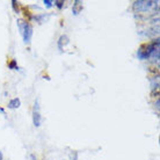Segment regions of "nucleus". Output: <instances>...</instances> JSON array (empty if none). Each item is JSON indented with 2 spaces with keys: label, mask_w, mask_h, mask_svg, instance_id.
Returning <instances> with one entry per match:
<instances>
[{
  "label": "nucleus",
  "mask_w": 160,
  "mask_h": 160,
  "mask_svg": "<svg viewBox=\"0 0 160 160\" xmlns=\"http://www.w3.org/2000/svg\"><path fill=\"white\" fill-rule=\"evenodd\" d=\"M0 160H4V156H2V153L0 151Z\"/></svg>",
  "instance_id": "nucleus-16"
},
{
  "label": "nucleus",
  "mask_w": 160,
  "mask_h": 160,
  "mask_svg": "<svg viewBox=\"0 0 160 160\" xmlns=\"http://www.w3.org/2000/svg\"><path fill=\"white\" fill-rule=\"evenodd\" d=\"M32 123L34 127L38 128L42 123V115H41V106H40V100L37 99L35 100L34 103V108H32Z\"/></svg>",
  "instance_id": "nucleus-4"
},
{
  "label": "nucleus",
  "mask_w": 160,
  "mask_h": 160,
  "mask_svg": "<svg viewBox=\"0 0 160 160\" xmlns=\"http://www.w3.org/2000/svg\"><path fill=\"white\" fill-rule=\"evenodd\" d=\"M21 106V100L19 98H14L8 101V108L9 109H18L20 108Z\"/></svg>",
  "instance_id": "nucleus-7"
},
{
  "label": "nucleus",
  "mask_w": 160,
  "mask_h": 160,
  "mask_svg": "<svg viewBox=\"0 0 160 160\" xmlns=\"http://www.w3.org/2000/svg\"><path fill=\"white\" fill-rule=\"evenodd\" d=\"M53 5L58 7V9H62V8L64 7V1H62V0H56V1H53Z\"/></svg>",
  "instance_id": "nucleus-10"
},
{
  "label": "nucleus",
  "mask_w": 160,
  "mask_h": 160,
  "mask_svg": "<svg viewBox=\"0 0 160 160\" xmlns=\"http://www.w3.org/2000/svg\"><path fill=\"white\" fill-rule=\"evenodd\" d=\"M159 37H157V38H153L150 43L140 45L139 49L137 50V58L140 60H148L153 52L156 50H159Z\"/></svg>",
  "instance_id": "nucleus-1"
},
{
  "label": "nucleus",
  "mask_w": 160,
  "mask_h": 160,
  "mask_svg": "<svg viewBox=\"0 0 160 160\" xmlns=\"http://www.w3.org/2000/svg\"><path fill=\"white\" fill-rule=\"evenodd\" d=\"M159 102H160V100H159V98L157 99V102H156V107H157V109H159Z\"/></svg>",
  "instance_id": "nucleus-14"
},
{
  "label": "nucleus",
  "mask_w": 160,
  "mask_h": 160,
  "mask_svg": "<svg viewBox=\"0 0 160 160\" xmlns=\"http://www.w3.org/2000/svg\"><path fill=\"white\" fill-rule=\"evenodd\" d=\"M154 2L156 1H151V0H137L133 2L132 8L136 13H146L154 6Z\"/></svg>",
  "instance_id": "nucleus-3"
},
{
  "label": "nucleus",
  "mask_w": 160,
  "mask_h": 160,
  "mask_svg": "<svg viewBox=\"0 0 160 160\" xmlns=\"http://www.w3.org/2000/svg\"><path fill=\"white\" fill-rule=\"evenodd\" d=\"M82 11V2L79 1V0H76L73 2V8H72V13L74 15H78L80 12Z\"/></svg>",
  "instance_id": "nucleus-8"
},
{
  "label": "nucleus",
  "mask_w": 160,
  "mask_h": 160,
  "mask_svg": "<svg viewBox=\"0 0 160 160\" xmlns=\"http://www.w3.org/2000/svg\"><path fill=\"white\" fill-rule=\"evenodd\" d=\"M70 159L71 160H78V153L72 151V152L70 153Z\"/></svg>",
  "instance_id": "nucleus-13"
},
{
  "label": "nucleus",
  "mask_w": 160,
  "mask_h": 160,
  "mask_svg": "<svg viewBox=\"0 0 160 160\" xmlns=\"http://www.w3.org/2000/svg\"><path fill=\"white\" fill-rule=\"evenodd\" d=\"M68 43H70V38H68V35H62V36L59 37L58 42H57V45H58V49H59L60 51H63L64 47Z\"/></svg>",
  "instance_id": "nucleus-6"
},
{
  "label": "nucleus",
  "mask_w": 160,
  "mask_h": 160,
  "mask_svg": "<svg viewBox=\"0 0 160 160\" xmlns=\"http://www.w3.org/2000/svg\"><path fill=\"white\" fill-rule=\"evenodd\" d=\"M150 86H151V91L152 94H157V96L159 95V77H154L150 80Z\"/></svg>",
  "instance_id": "nucleus-5"
},
{
  "label": "nucleus",
  "mask_w": 160,
  "mask_h": 160,
  "mask_svg": "<svg viewBox=\"0 0 160 160\" xmlns=\"http://www.w3.org/2000/svg\"><path fill=\"white\" fill-rule=\"evenodd\" d=\"M43 4L47 8H51L52 6H53V1H52V0H44Z\"/></svg>",
  "instance_id": "nucleus-12"
},
{
  "label": "nucleus",
  "mask_w": 160,
  "mask_h": 160,
  "mask_svg": "<svg viewBox=\"0 0 160 160\" xmlns=\"http://www.w3.org/2000/svg\"><path fill=\"white\" fill-rule=\"evenodd\" d=\"M0 112H1L2 115H5V114H6V112H5V109H4V108H1V107H0Z\"/></svg>",
  "instance_id": "nucleus-15"
},
{
  "label": "nucleus",
  "mask_w": 160,
  "mask_h": 160,
  "mask_svg": "<svg viewBox=\"0 0 160 160\" xmlns=\"http://www.w3.org/2000/svg\"><path fill=\"white\" fill-rule=\"evenodd\" d=\"M8 68H11V70H18V64H16V62L14 59L8 64Z\"/></svg>",
  "instance_id": "nucleus-11"
},
{
  "label": "nucleus",
  "mask_w": 160,
  "mask_h": 160,
  "mask_svg": "<svg viewBox=\"0 0 160 160\" xmlns=\"http://www.w3.org/2000/svg\"><path fill=\"white\" fill-rule=\"evenodd\" d=\"M16 24H18V28L20 30L21 36L23 38L24 44H30L32 38V32H34L32 26L27 21L22 20V19H19L16 21Z\"/></svg>",
  "instance_id": "nucleus-2"
},
{
  "label": "nucleus",
  "mask_w": 160,
  "mask_h": 160,
  "mask_svg": "<svg viewBox=\"0 0 160 160\" xmlns=\"http://www.w3.org/2000/svg\"><path fill=\"white\" fill-rule=\"evenodd\" d=\"M48 19H49V15H45V14H40V15L32 16V20L36 21V22H38V23H44Z\"/></svg>",
  "instance_id": "nucleus-9"
}]
</instances>
